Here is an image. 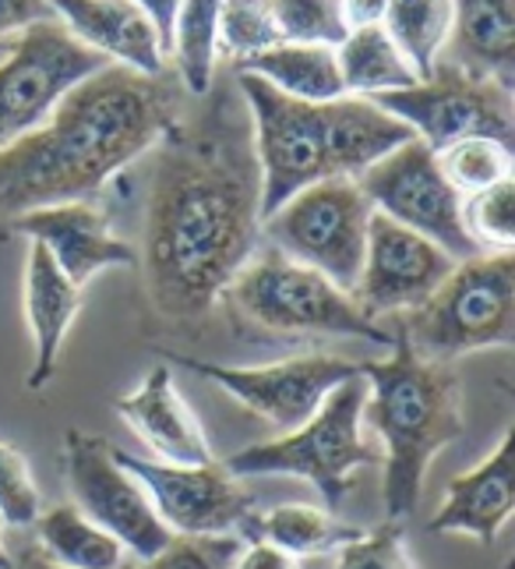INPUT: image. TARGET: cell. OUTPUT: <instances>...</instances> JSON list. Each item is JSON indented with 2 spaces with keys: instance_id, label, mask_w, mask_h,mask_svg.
Returning a JSON list of instances; mask_svg holds the SVG:
<instances>
[{
  "instance_id": "1",
  "label": "cell",
  "mask_w": 515,
  "mask_h": 569,
  "mask_svg": "<svg viewBox=\"0 0 515 569\" xmlns=\"http://www.w3.org/2000/svg\"><path fill=\"white\" fill-rule=\"evenodd\" d=\"M155 142L145 206V293L173 326L202 322L262 238V167L236 82L202 96Z\"/></svg>"
},
{
  "instance_id": "2",
  "label": "cell",
  "mask_w": 515,
  "mask_h": 569,
  "mask_svg": "<svg viewBox=\"0 0 515 569\" xmlns=\"http://www.w3.org/2000/svg\"><path fill=\"white\" fill-rule=\"evenodd\" d=\"M181 121V92L163 74L107 64L53 107L47 124L0 149V227L64 202H92Z\"/></svg>"
},
{
  "instance_id": "3",
  "label": "cell",
  "mask_w": 515,
  "mask_h": 569,
  "mask_svg": "<svg viewBox=\"0 0 515 569\" xmlns=\"http://www.w3.org/2000/svg\"><path fill=\"white\" fill-rule=\"evenodd\" d=\"M233 82L251 113L262 167V220L301 188L329 178H361L382 156L413 139L403 121L364 96L304 103L248 71H233Z\"/></svg>"
},
{
  "instance_id": "4",
  "label": "cell",
  "mask_w": 515,
  "mask_h": 569,
  "mask_svg": "<svg viewBox=\"0 0 515 569\" xmlns=\"http://www.w3.org/2000/svg\"><path fill=\"white\" fill-rule=\"evenodd\" d=\"M367 382L364 415L382 439L385 517L403 523L421 502L431 460L463 439V379L452 365L413 355L403 332L392 337L388 361L361 365Z\"/></svg>"
},
{
  "instance_id": "5",
  "label": "cell",
  "mask_w": 515,
  "mask_h": 569,
  "mask_svg": "<svg viewBox=\"0 0 515 569\" xmlns=\"http://www.w3.org/2000/svg\"><path fill=\"white\" fill-rule=\"evenodd\" d=\"M413 355L452 365L473 350L515 343V254L484 251L455 262L431 298L400 326Z\"/></svg>"
},
{
  "instance_id": "6",
  "label": "cell",
  "mask_w": 515,
  "mask_h": 569,
  "mask_svg": "<svg viewBox=\"0 0 515 569\" xmlns=\"http://www.w3.org/2000/svg\"><path fill=\"white\" fill-rule=\"evenodd\" d=\"M367 382L353 376L343 386H335L325 403L286 436L272 442L248 446L233 453L223 467L233 478H262V475H286L304 478L322 492L325 506L340 509L356 485V467L378 463L382 453L361 436Z\"/></svg>"
},
{
  "instance_id": "7",
  "label": "cell",
  "mask_w": 515,
  "mask_h": 569,
  "mask_svg": "<svg viewBox=\"0 0 515 569\" xmlns=\"http://www.w3.org/2000/svg\"><path fill=\"white\" fill-rule=\"evenodd\" d=\"M230 308L241 319L269 332H314V337H356L367 343L392 347V337L374 326L346 290H340L322 272L290 262L280 251L251 259L226 287Z\"/></svg>"
},
{
  "instance_id": "8",
  "label": "cell",
  "mask_w": 515,
  "mask_h": 569,
  "mask_svg": "<svg viewBox=\"0 0 515 569\" xmlns=\"http://www.w3.org/2000/svg\"><path fill=\"white\" fill-rule=\"evenodd\" d=\"M374 206L356 178H329L307 184L262 220V233L290 262L322 272L353 293L364 266L367 223Z\"/></svg>"
},
{
  "instance_id": "9",
  "label": "cell",
  "mask_w": 515,
  "mask_h": 569,
  "mask_svg": "<svg viewBox=\"0 0 515 569\" xmlns=\"http://www.w3.org/2000/svg\"><path fill=\"white\" fill-rule=\"evenodd\" d=\"M395 121H403L413 139H421L434 152H442L463 139H494L512 146L515 134V107L512 89L494 78L466 74L452 64H434L431 78L410 86L371 96Z\"/></svg>"
},
{
  "instance_id": "10",
  "label": "cell",
  "mask_w": 515,
  "mask_h": 569,
  "mask_svg": "<svg viewBox=\"0 0 515 569\" xmlns=\"http://www.w3.org/2000/svg\"><path fill=\"white\" fill-rule=\"evenodd\" d=\"M107 64L103 53L78 43L57 18L18 32L0 61V149L47 124L53 107Z\"/></svg>"
},
{
  "instance_id": "11",
  "label": "cell",
  "mask_w": 515,
  "mask_h": 569,
  "mask_svg": "<svg viewBox=\"0 0 515 569\" xmlns=\"http://www.w3.org/2000/svg\"><path fill=\"white\" fill-rule=\"evenodd\" d=\"M367 202L385 212L400 227L434 241L455 262L477 259L481 244L469 238L463 220V194L448 184L438 167V152L421 139H410L400 149L382 156L356 178Z\"/></svg>"
},
{
  "instance_id": "12",
  "label": "cell",
  "mask_w": 515,
  "mask_h": 569,
  "mask_svg": "<svg viewBox=\"0 0 515 569\" xmlns=\"http://www.w3.org/2000/svg\"><path fill=\"white\" fill-rule=\"evenodd\" d=\"M64 475L78 513L113 535L134 559L149 562L173 541L170 527L155 517L145 488L113 460L107 439L71 428L64 436Z\"/></svg>"
},
{
  "instance_id": "13",
  "label": "cell",
  "mask_w": 515,
  "mask_h": 569,
  "mask_svg": "<svg viewBox=\"0 0 515 569\" xmlns=\"http://www.w3.org/2000/svg\"><path fill=\"white\" fill-rule=\"evenodd\" d=\"M113 460L145 488V496L173 538H209V535H236L251 517V496L223 463H155L145 457L124 453L113 446Z\"/></svg>"
},
{
  "instance_id": "14",
  "label": "cell",
  "mask_w": 515,
  "mask_h": 569,
  "mask_svg": "<svg viewBox=\"0 0 515 569\" xmlns=\"http://www.w3.org/2000/svg\"><path fill=\"white\" fill-rule=\"evenodd\" d=\"M181 368L194 371L220 389H226L236 403H244L251 415L265 418L272 428H280L283 436L293 428H301L314 410L325 403V397L343 386L346 379L361 376V365L332 355H304L286 358L262 368H226L212 361L194 358H173Z\"/></svg>"
},
{
  "instance_id": "15",
  "label": "cell",
  "mask_w": 515,
  "mask_h": 569,
  "mask_svg": "<svg viewBox=\"0 0 515 569\" xmlns=\"http://www.w3.org/2000/svg\"><path fill=\"white\" fill-rule=\"evenodd\" d=\"M452 269V254L374 209L367 223L361 280L350 298L367 319L388 316V311H413L442 287Z\"/></svg>"
},
{
  "instance_id": "16",
  "label": "cell",
  "mask_w": 515,
  "mask_h": 569,
  "mask_svg": "<svg viewBox=\"0 0 515 569\" xmlns=\"http://www.w3.org/2000/svg\"><path fill=\"white\" fill-rule=\"evenodd\" d=\"M8 230L43 244L57 269L74 287H85L110 266H138V251L110 230V216L95 202H64L32 209L8 223Z\"/></svg>"
},
{
  "instance_id": "17",
  "label": "cell",
  "mask_w": 515,
  "mask_h": 569,
  "mask_svg": "<svg viewBox=\"0 0 515 569\" xmlns=\"http://www.w3.org/2000/svg\"><path fill=\"white\" fill-rule=\"evenodd\" d=\"M50 8L78 43L103 53L110 64L138 74H163L166 50L160 32L131 0H50Z\"/></svg>"
},
{
  "instance_id": "18",
  "label": "cell",
  "mask_w": 515,
  "mask_h": 569,
  "mask_svg": "<svg viewBox=\"0 0 515 569\" xmlns=\"http://www.w3.org/2000/svg\"><path fill=\"white\" fill-rule=\"evenodd\" d=\"M134 436L142 439L163 463L198 467L212 460V449L194 410L184 403L181 389L173 382V371L166 365H155L149 376L131 389L128 397L113 403Z\"/></svg>"
},
{
  "instance_id": "19",
  "label": "cell",
  "mask_w": 515,
  "mask_h": 569,
  "mask_svg": "<svg viewBox=\"0 0 515 569\" xmlns=\"http://www.w3.org/2000/svg\"><path fill=\"white\" fill-rule=\"evenodd\" d=\"M515 506V428H508L498 449L466 475L452 478L445 502L431 520L434 535H469L481 545L498 541Z\"/></svg>"
},
{
  "instance_id": "20",
  "label": "cell",
  "mask_w": 515,
  "mask_h": 569,
  "mask_svg": "<svg viewBox=\"0 0 515 569\" xmlns=\"http://www.w3.org/2000/svg\"><path fill=\"white\" fill-rule=\"evenodd\" d=\"M26 319L32 329L36 361L29 371V389H43L61 361L64 340L71 332V322L82 311V287H74L43 244H29L26 259Z\"/></svg>"
},
{
  "instance_id": "21",
  "label": "cell",
  "mask_w": 515,
  "mask_h": 569,
  "mask_svg": "<svg viewBox=\"0 0 515 569\" xmlns=\"http://www.w3.org/2000/svg\"><path fill=\"white\" fill-rule=\"evenodd\" d=\"M452 68L512 89L515 0H452Z\"/></svg>"
},
{
  "instance_id": "22",
  "label": "cell",
  "mask_w": 515,
  "mask_h": 569,
  "mask_svg": "<svg viewBox=\"0 0 515 569\" xmlns=\"http://www.w3.org/2000/svg\"><path fill=\"white\" fill-rule=\"evenodd\" d=\"M233 71L258 74L272 89L304 103H329L346 96L335 50L319 43H275L244 57V61H233Z\"/></svg>"
},
{
  "instance_id": "23",
  "label": "cell",
  "mask_w": 515,
  "mask_h": 569,
  "mask_svg": "<svg viewBox=\"0 0 515 569\" xmlns=\"http://www.w3.org/2000/svg\"><path fill=\"white\" fill-rule=\"evenodd\" d=\"M248 541H269L275 548H283L293 559L301 556H325V552H340L343 545L356 541L364 531L346 520H340L329 509L319 506H301V502H286L275 506L262 517H248L236 531Z\"/></svg>"
},
{
  "instance_id": "24",
  "label": "cell",
  "mask_w": 515,
  "mask_h": 569,
  "mask_svg": "<svg viewBox=\"0 0 515 569\" xmlns=\"http://www.w3.org/2000/svg\"><path fill=\"white\" fill-rule=\"evenodd\" d=\"M335 64H340L346 96H364V100L421 82L403 50L392 43L385 26L350 29L343 43L335 47Z\"/></svg>"
},
{
  "instance_id": "25",
  "label": "cell",
  "mask_w": 515,
  "mask_h": 569,
  "mask_svg": "<svg viewBox=\"0 0 515 569\" xmlns=\"http://www.w3.org/2000/svg\"><path fill=\"white\" fill-rule=\"evenodd\" d=\"M39 548L43 559L64 569H117L128 562L124 545L103 527H95L74 506H53L50 513H39L36 520Z\"/></svg>"
},
{
  "instance_id": "26",
  "label": "cell",
  "mask_w": 515,
  "mask_h": 569,
  "mask_svg": "<svg viewBox=\"0 0 515 569\" xmlns=\"http://www.w3.org/2000/svg\"><path fill=\"white\" fill-rule=\"evenodd\" d=\"M220 4L223 0H184L176 11L170 57L176 78L191 96H205L215 82V57H220Z\"/></svg>"
},
{
  "instance_id": "27",
  "label": "cell",
  "mask_w": 515,
  "mask_h": 569,
  "mask_svg": "<svg viewBox=\"0 0 515 569\" xmlns=\"http://www.w3.org/2000/svg\"><path fill=\"white\" fill-rule=\"evenodd\" d=\"M382 26L424 82L438 64L442 47L448 43L452 0H388Z\"/></svg>"
},
{
  "instance_id": "28",
  "label": "cell",
  "mask_w": 515,
  "mask_h": 569,
  "mask_svg": "<svg viewBox=\"0 0 515 569\" xmlns=\"http://www.w3.org/2000/svg\"><path fill=\"white\" fill-rule=\"evenodd\" d=\"M438 167L460 194H477L512 181V146L494 139H463L438 152Z\"/></svg>"
},
{
  "instance_id": "29",
  "label": "cell",
  "mask_w": 515,
  "mask_h": 569,
  "mask_svg": "<svg viewBox=\"0 0 515 569\" xmlns=\"http://www.w3.org/2000/svg\"><path fill=\"white\" fill-rule=\"evenodd\" d=\"M283 43L275 26V0H223L220 4V50L230 61Z\"/></svg>"
},
{
  "instance_id": "30",
  "label": "cell",
  "mask_w": 515,
  "mask_h": 569,
  "mask_svg": "<svg viewBox=\"0 0 515 569\" xmlns=\"http://www.w3.org/2000/svg\"><path fill=\"white\" fill-rule=\"evenodd\" d=\"M275 26L283 43H319L332 50L350 32L340 0H275Z\"/></svg>"
},
{
  "instance_id": "31",
  "label": "cell",
  "mask_w": 515,
  "mask_h": 569,
  "mask_svg": "<svg viewBox=\"0 0 515 569\" xmlns=\"http://www.w3.org/2000/svg\"><path fill=\"white\" fill-rule=\"evenodd\" d=\"M463 220L481 251H512L515 244V184L502 181L463 199Z\"/></svg>"
},
{
  "instance_id": "32",
  "label": "cell",
  "mask_w": 515,
  "mask_h": 569,
  "mask_svg": "<svg viewBox=\"0 0 515 569\" xmlns=\"http://www.w3.org/2000/svg\"><path fill=\"white\" fill-rule=\"evenodd\" d=\"M39 509H43V499H39L29 460L11 442H0V523L32 527Z\"/></svg>"
},
{
  "instance_id": "33",
  "label": "cell",
  "mask_w": 515,
  "mask_h": 569,
  "mask_svg": "<svg viewBox=\"0 0 515 569\" xmlns=\"http://www.w3.org/2000/svg\"><path fill=\"white\" fill-rule=\"evenodd\" d=\"M335 569H417L406 548L403 523L385 520L378 531H364L356 541L340 548Z\"/></svg>"
},
{
  "instance_id": "34",
  "label": "cell",
  "mask_w": 515,
  "mask_h": 569,
  "mask_svg": "<svg viewBox=\"0 0 515 569\" xmlns=\"http://www.w3.org/2000/svg\"><path fill=\"white\" fill-rule=\"evenodd\" d=\"M244 552L241 535H209V538H173L145 569H233Z\"/></svg>"
},
{
  "instance_id": "35",
  "label": "cell",
  "mask_w": 515,
  "mask_h": 569,
  "mask_svg": "<svg viewBox=\"0 0 515 569\" xmlns=\"http://www.w3.org/2000/svg\"><path fill=\"white\" fill-rule=\"evenodd\" d=\"M50 0H0V36L26 32L36 22H50Z\"/></svg>"
},
{
  "instance_id": "36",
  "label": "cell",
  "mask_w": 515,
  "mask_h": 569,
  "mask_svg": "<svg viewBox=\"0 0 515 569\" xmlns=\"http://www.w3.org/2000/svg\"><path fill=\"white\" fill-rule=\"evenodd\" d=\"M233 569H301V566H296L290 552H283V548H275L269 541H248L244 552L236 556Z\"/></svg>"
},
{
  "instance_id": "37",
  "label": "cell",
  "mask_w": 515,
  "mask_h": 569,
  "mask_svg": "<svg viewBox=\"0 0 515 569\" xmlns=\"http://www.w3.org/2000/svg\"><path fill=\"white\" fill-rule=\"evenodd\" d=\"M131 4H138L145 14H149V22L155 26V32H160V43L163 50L170 53V36H173V22H176V11H181L184 0H131Z\"/></svg>"
},
{
  "instance_id": "38",
  "label": "cell",
  "mask_w": 515,
  "mask_h": 569,
  "mask_svg": "<svg viewBox=\"0 0 515 569\" xmlns=\"http://www.w3.org/2000/svg\"><path fill=\"white\" fill-rule=\"evenodd\" d=\"M340 4H343L346 26L350 29H364V26H382L388 0H340Z\"/></svg>"
},
{
  "instance_id": "39",
  "label": "cell",
  "mask_w": 515,
  "mask_h": 569,
  "mask_svg": "<svg viewBox=\"0 0 515 569\" xmlns=\"http://www.w3.org/2000/svg\"><path fill=\"white\" fill-rule=\"evenodd\" d=\"M22 569H64V566H53V562H50V559H43V556H29ZM117 569H142V566L124 562V566H117Z\"/></svg>"
},
{
  "instance_id": "40",
  "label": "cell",
  "mask_w": 515,
  "mask_h": 569,
  "mask_svg": "<svg viewBox=\"0 0 515 569\" xmlns=\"http://www.w3.org/2000/svg\"><path fill=\"white\" fill-rule=\"evenodd\" d=\"M0 569H11V556L4 552V545H0Z\"/></svg>"
},
{
  "instance_id": "41",
  "label": "cell",
  "mask_w": 515,
  "mask_h": 569,
  "mask_svg": "<svg viewBox=\"0 0 515 569\" xmlns=\"http://www.w3.org/2000/svg\"><path fill=\"white\" fill-rule=\"evenodd\" d=\"M8 47H11L8 39H0V53H8Z\"/></svg>"
}]
</instances>
